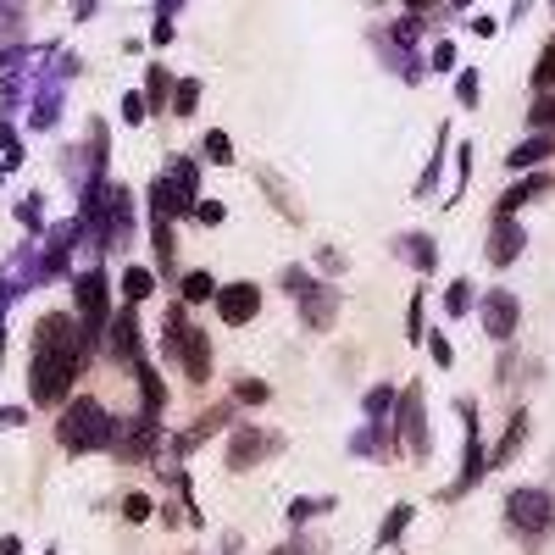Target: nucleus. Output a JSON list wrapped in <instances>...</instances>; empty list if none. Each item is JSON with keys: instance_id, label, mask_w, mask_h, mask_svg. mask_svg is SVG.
<instances>
[{"instance_id": "ddd939ff", "label": "nucleus", "mask_w": 555, "mask_h": 555, "mask_svg": "<svg viewBox=\"0 0 555 555\" xmlns=\"http://www.w3.org/2000/svg\"><path fill=\"white\" fill-rule=\"evenodd\" d=\"M522 255V228L511 217H495V234H488V267H511Z\"/></svg>"}, {"instance_id": "a19ab883", "label": "nucleus", "mask_w": 555, "mask_h": 555, "mask_svg": "<svg viewBox=\"0 0 555 555\" xmlns=\"http://www.w3.org/2000/svg\"><path fill=\"white\" fill-rule=\"evenodd\" d=\"M94 6H101V0H78V12H73V17H78V22H84V17H94Z\"/></svg>"}, {"instance_id": "bb28decb", "label": "nucleus", "mask_w": 555, "mask_h": 555, "mask_svg": "<svg viewBox=\"0 0 555 555\" xmlns=\"http://www.w3.org/2000/svg\"><path fill=\"white\" fill-rule=\"evenodd\" d=\"M550 84H555V40H550V45H544V56H539V67H533V89H539V94H544V89H550Z\"/></svg>"}, {"instance_id": "20e7f679", "label": "nucleus", "mask_w": 555, "mask_h": 555, "mask_svg": "<svg viewBox=\"0 0 555 555\" xmlns=\"http://www.w3.org/2000/svg\"><path fill=\"white\" fill-rule=\"evenodd\" d=\"M167 350H184L178 362H184V372L194 378V383H206L211 378V339L201 334V328H189V317H184V306H173L167 311V339H161Z\"/></svg>"}, {"instance_id": "de8ad7c7", "label": "nucleus", "mask_w": 555, "mask_h": 555, "mask_svg": "<svg viewBox=\"0 0 555 555\" xmlns=\"http://www.w3.org/2000/svg\"><path fill=\"white\" fill-rule=\"evenodd\" d=\"M50 555H56V550H50Z\"/></svg>"}, {"instance_id": "a211bd4d", "label": "nucleus", "mask_w": 555, "mask_h": 555, "mask_svg": "<svg viewBox=\"0 0 555 555\" xmlns=\"http://www.w3.org/2000/svg\"><path fill=\"white\" fill-rule=\"evenodd\" d=\"M150 295H156V273H150V267H128V273H122V300L139 306V300H150Z\"/></svg>"}, {"instance_id": "0eeeda50", "label": "nucleus", "mask_w": 555, "mask_h": 555, "mask_svg": "<svg viewBox=\"0 0 555 555\" xmlns=\"http://www.w3.org/2000/svg\"><path fill=\"white\" fill-rule=\"evenodd\" d=\"M283 289H289V295H300V306H306V322H311V328H328V322H334V311H339V295H334V289L311 283V278H306V273H295V267L283 273Z\"/></svg>"}, {"instance_id": "72a5a7b5", "label": "nucleus", "mask_w": 555, "mask_h": 555, "mask_svg": "<svg viewBox=\"0 0 555 555\" xmlns=\"http://www.w3.org/2000/svg\"><path fill=\"white\" fill-rule=\"evenodd\" d=\"M428 350H434V362H439V367H450V362H455V350H450V339H444V334H428Z\"/></svg>"}, {"instance_id": "6e6552de", "label": "nucleus", "mask_w": 555, "mask_h": 555, "mask_svg": "<svg viewBox=\"0 0 555 555\" xmlns=\"http://www.w3.org/2000/svg\"><path fill=\"white\" fill-rule=\"evenodd\" d=\"M455 416L467 422V455H461V478H455V488H450V495H467V488L483 478L488 455H483V444H478V411H472V400H455Z\"/></svg>"}, {"instance_id": "4be33fe9", "label": "nucleus", "mask_w": 555, "mask_h": 555, "mask_svg": "<svg viewBox=\"0 0 555 555\" xmlns=\"http://www.w3.org/2000/svg\"><path fill=\"white\" fill-rule=\"evenodd\" d=\"M184 300H217V278L211 273H189L184 278Z\"/></svg>"}, {"instance_id": "79ce46f5", "label": "nucleus", "mask_w": 555, "mask_h": 555, "mask_svg": "<svg viewBox=\"0 0 555 555\" xmlns=\"http://www.w3.org/2000/svg\"><path fill=\"white\" fill-rule=\"evenodd\" d=\"M428 6H434V0H406V12H411V17H422Z\"/></svg>"}, {"instance_id": "4468645a", "label": "nucleus", "mask_w": 555, "mask_h": 555, "mask_svg": "<svg viewBox=\"0 0 555 555\" xmlns=\"http://www.w3.org/2000/svg\"><path fill=\"white\" fill-rule=\"evenodd\" d=\"M273 450H278L273 434H250V428H239V434H234V450H228V467H234V472H239V467H255L261 455H273Z\"/></svg>"}, {"instance_id": "1a4fd4ad", "label": "nucleus", "mask_w": 555, "mask_h": 555, "mask_svg": "<svg viewBox=\"0 0 555 555\" xmlns=\"http://www.w3.org/2000/svg\"><path fill=\"white\" fill-rule=\"evenodd\" d=\"M395 411H400V439L416 450V455H428V422H422V383H411L406 395L395 400Z\"/></svg>"}, {"instance_id": "7ed1b4c3", "label": "nucleus", "mask_w": 555, "mask_h": 555, "mask_svg": "<svg viewBox=\"0 0 555 555\" xmlns=\"http://www.w3.org/2000/svg\"><path fill=\"white\" fill-rule=\"evenodd\" d=\"M194 206H201V161L173 156L167 173L150 184V211L173 222V217H194Z\"/></svg>"}, {"instance_id": "4c0bfd02", "label": "nucleus", "mask_w": 555, "mask_h": 555, "mask_svg": "<svg viewBox=\"0 0 555 555\" xmlns=\"http://www.w3.org/2000/svg\"><path fill=\"white\" fill-rule=\"evenodd\" d=\"M411 339H422V289L411 295Z\"/></svg>"}, {"instance_id": "aec40b11", "label": "nucleus", "mask_w": 555, "mask_h": 555, "mask_svg": "<svg viewBox=\"0 0 555 555\" xmlns=\"http://www.w3.org/2000/svg\"><path fill=\"white\" fill-rule=\"evenodd\" d=\"M167 89H178V84L167 78V67H150V73H145V101H150L156 112H161V106H167V101H173V94H167Z\"/></svg>"}, {"instance_id": "f257e3e1", "label": "nucleus", "mask_w": 555, "mask_h": 555, "mask_svg": "<svg viewBox=\"0 0 555 555\" xmlns=\"http://www.w3.org/2000/svg\"><path fill=\"white\" fill-rule=\"evenodd\" d=\"M84 367V339L73 334L67 317H45L34 328V367H28V389H34V400H61L67 395V383L78 378Z\"/></svg>"}, {"instance_id": "412c9836", "label": "nucleus", "mask_w": 555, "mask_h": 555, "mask_svg": "<svg viewBox=\"0 0 555 555\" xmlns=\"http://www.w3.org/2000/svg\"><path fill=\"white\" fill-rule=\"evenodd\" d=\"M472 306H478V295H472V283H467V278H455V283L444 289V311H450V317H467Z\"/></svg>"}, {"instance_id": "37998d69", "label": "nucleus", "mask_w": 555, "mask_h": 555, "mask_svg": "<svg viewBox=\"0 0 555 555\" xmlns=\"http://www.w3.org/2000/svg\"><path fill=\"white\" fill-rule=\"evenodd\" d=\"M156 6H161V17H173V12L184 6V0H156Z\"/></svg>"}, {"instance_id": "b1692460", "label": "nucleus", "mask_w": 555, "mask_h": 555, "mask_svg": "<svg viewBox=\"0 0 555 555\" xmlns=\"http://www.w3.org/2000/svg\"><path fill=\"white\" fill-rule=\"evenodd\" d=\"M194 101H201V78H178V94H173V112H178V117H189V112H194Z\"/></svg>"}, {"instance_id": "f03ea898", "label": "nucleus", "mask_w": 555, "mask_h": 555, "mask_svg": "<svg viewBox=\"0 0 555 555\" xmlns=\"http://www.w3.org/2000/svg\"><path fill=\"white\" fill-rule=\"evenodd\" d=\"M56 439L67 444L73 455H89V450H112L117 444V422L101 400H73L56 422Z\"/></svg>"}, {"instance_id": "f704fd0d", "label": "nucleus", "mask_w": 555, "mask_h": 555, "mask_svg": "<svg viewBox=\"0 0 555 555\" xmlns=\"http://www.w3.org/2000/svg\"><path fill=\"white\" fill-rule=\"evenodd\" d=\"M145 94H128V101H122V122H145Z\"/></svg>"}, {"instance_id": "58836bf2", "label": "nucleus", "mask_w": 555, "mask_h": 555, "mask_svg": "<svg viewBox=\"0 0 555 555\" xmlns=\"http://www.w3.org/2000/svg\"><path fill=\"white\" fill-rule=\"evenodd\" d=\"M273 555H317V544H311V539H295V544H283V550H273Z\"/></svg>"}, {"instance_id": "393cba45", "label": "nucleus", "mask_w": 555, "mask_h": 555, "mask_svg": "<svg viewBox=\"0 0 555 555\" xmlns=\"http://www.w3.org/2000/svg\"><path fill=\"white\" fill-rule=\"evenodd\" d=\"M389 411H395V389H383V383H378V389H367V416H372V422H383Z\"/></svg>"}, {"instance_id": "a18cd8bd", "label": "nucleus", "mask_w": 555, "mask_h": 555, "mask_svg": "<svg viewBox=\"0 0 555 555\" xmlns=\"http://www.w3.org/2000/svg\"><path fill=\"white\" fill-rule=\"evenodd\" d=\"M222 555H239V544H228V550H222Z\"/></svg>"}, {"instance_id": "7c9ffc66", "label": "nucleus", "mask_w": 555, "mask_h": 555, "mask_svg": "<svg viewBox=\"0 0 555 555\" xmlns=\"http://www.w3.org/2000/svg\"><path fill=\"white\" fill-rule=\"evenodd\" d=\"M206 161H217V167H228V161H234V145H228V134H206Z\"/></svg>"}, {"instance_id": "6ab92c4d", "label": "nucleus", "mask_w": 555, "mask_h": 555, "mask_svg": "<svg viewBox=\"0 0 555 555\" xmlns=\"http://www.w3.org/2000/svg\"><path fill=\"white\" fill-rule=\"evenodd\" d=\"M400 255H411L416 261V273L428 278L434 273V261H439V250H434V239H422V234H411V239H400Z\"/></svg>"}, {"instance_id": "49530a36", "label": "nucleus", "mask_w": 555, "mask_h": 555, "mask_svg": "<svg viewBox=\"0 0 555 555\" xmlns=\"http://www.w3.org/2000/svg\"><path fill=\"white\" fill-rule=\"evenodd\" d=\"M0 12H6V0H0Z\"/></svg>"}, {"instance_id": "39448f33", "label": "nucleus", "mask_w": 555, "mask_h": 555, "mask_svg": "<svg viewBox=\"0 0 555 555\" xmlns=\"http://www.w3.org/2000/svg\"><path fill=\"white\" fill-rule=\"evenodd\" d=\"M73 295H78V339H84V350H94L112 322L106 317V273H84Z\"/></svg>"}, {"instance_id": "dca6fc26", "label": "nucleus", "mask_w": 555, "mask_h": 555, "mask_svg": "<svg viewBox=\"0 0 555 555\" xmlns=\"http://www.w3.org/2000/svg\"><path fill=\"white\" fill-rule=\"evenodd\" d=\"M134 372H139V395H145V416L156 422V416H161V406H167V383L156 378V367H150V362H139Z\"/></svg>"}, {"instance_id": "c756f323", "label": "nucleus", "mask_w": 555, "mask_h": 555, "mask_svg": "<svg viewBox=\"0 0 555 555\" xmlns=\"http://www.w3.org/2000/svg\"><path fill=\"white\" fill-rule=\"evenodd\" d=\"M522 428H528V416L516 411V422L506 428V439H500V450H495V461H511V455H516V439H522Z\"/></svg>"}, {"instance_id": "ea45409f", "label": "nucleus", "mask_w": 555, "mask_h": 555, "mask_svg": "<svg viewBox=\"0 0 555 555\" xmlns=\"http://www.w3.org/2000/svg\"><path fill=\"white\" fill-rule=\"evenodd\" d=\"M0 555H22V539H17V533H6V539H0Z\"/></svg>"}, {"instance_id": "473e14b6", "label": "nucleus", "mask_w": 555, "mask_h": 555, "mask_svg": "<svg viewBox=\"0 0 555 555\" xmlns=\"http://www.w3.org/2000/svg\"><path fill=\"white\" fill-rule=\"evenodd\" d=\"M428 61H434V67H439V73H450V67H455V45H450V40H439Z\"/></svg>"}, {"instance_id": "a878e982", "label": "nucleus", "mask_w": 555, "mask_h": 555, "mask_svg": "<svg viewBox=\"0 0 555 555\" xmlns=\"http://www.w3.org/2000/svg\"><path fill=\"white\" fill-rule=\"evenodd\" d=\"M533 128H539V134H555V94L550 89L533 101Z\"/></svg>"}, {"instance_id": "2f4dec72", "label": "nucleus", "mask_w": 555, "mask_h": 555, "mask_svg": "<svg viewBox=\"0 0 555 555\" xmlns=\"http://www.w3.org/2000/svg\"><path fill=\"white\" fill-rule=\"evenodd\" d=\"M122 516H128V522H145V516H150V495H128V500H122Z\"/></svg>"}, {"instance_id": "f3484780", "label": "nucleus", "mask_w": 555, "mask_h": 555, "mask_svg": "<svg viewBox=\"0 0 555 555\" xmlns=\"http://www.w3.org/2000/svg\"><path fill=\"white\" fill-rule=\"evenodd\" d=\"M555 150V134H533V139H522L511 156H506V167H533V161H544Z\"/></svg>"}, {"instance_id": "c85d7f7f", "label": "nucleus", "mask_w": 555, "mask_h": 555, "mask_svg": "<svg viewBox=\"0 0 555 555\" xmlns=\"http://www.w3.org/2000/svg\"><path fill=\"white\" fill-rule=\"evenodd\" d=\"M234 400L261 406V400H267V383H261V378H239V383H234Z\"/></svg>"}, {"instance_id": "2eb2a0df", "label": "nucleus", "mask_w": 555, "mask_h": 555, "mask_svg": "<svg viewBox=\"0 0 555 555\" xmlns=\"http://www.w3.org/2000/svg\"><path fill=\"white\" fill-rule=\"evenodd\" d=\"M544 189H555V173H528L522 184H511L506 194H500V206H495V217H511L516 206H528V201H539Z\"/></svg>"}, {"instance_id": "423d86ee", "label": "nucleus", "mask_w": 555, "mask_h": 555, "mask_svg": "<svg viewBox=\"0 0 555 555\" xmlns=\"http://www.w3.org/2000/svg\"><path fill=\"white\" fill-rule=\"evenodd\" d=\"M506 516H511L516 533H544L555 522V495H550V488H511Z\"/></svg>"}, {"instance_id": "9b49d317", "label": "nucleus", "mask_w": 555, "mask_h": 555, "mask_svg": "<svg viewBox=\"0 0 555 555\" xmlns=\"http://www.w3.org/2000/svg\"><path fill=\"white\" fill-rule=\"evenodd\" d=\"M483 334L488 339H511L516 334V295H506V289L483 295Z\"/></svg>"}, {"instance_id": "9d476101", "label": "nucleus", "mask_w": 555, "mask_h": 555, "mask_svg": "<svg viewBox=\"0 0 555 555\" xmlns=\"http://www.w3.org/2000/svg\"><path fill=\"white\" fill-rule=\"evenodd\" d=\"M217 311H222V322H250L255 311H261V289L255 283H222L217 289Z\"/></svg>"}, {"instance_id": "5701e85b", "label": "nucleus", "mask_w": 555, "mask_h": 555, "mask_svg": "<svg viewBox=\"0 0 555 555\" xmlns=\"http://www.w3.org/2000/svg\"><path fill=\"white\" fill-rule=\"evenodd\" d=\"M406 522H411V506H395V511L383 516V528H378V544H395L406 533Z\"/></svg>"}, {"instance_id": "f8f14e48", "label": "nucleus", "mask_w": 555, "mask_h": 555, "mask_svg": "<svg viewBox=\"0 0 555 555\" xmlns=\"http://www.w3.org/2000/svg\"><path fill=\"white\" fill-rule=\"evenodd\" d=\"M112 350H117V362H128V367H139V322H134V306H122V311H112Z\"/></svg>"}, {"instance_id": "e433bc0d", "label": "nucleus", "mask_w": 555, "mask_h": 555, "mask_svg": "<svg viewBox=\"0 0 555 555\" xmlns=\"http://www.w3.org/2000/svg\"><path fill=\"white\" fill-rule=\"evenodd\" d=\"M194 217H201L206 228H211V222H222V201H201V206H194Z\"/></svg>"}, {"instance_id": "c9c22d12", "label": "nucleus", "mask_w": 555, "mask_h": 555, "mask_svg": "<svg viewBox=\"0 0 555 555\" xmlns=\"http://www.w3.org/2000/svg\"><path fill=\"white\" fill-rule=\"evenodd\" d=\"M17 222L22 228H40V194H28V201L17 206Z\"/></svg>"}, {"instance_id": "c03bdc74", "label": "nucleus", "mask_w": 555, "mask_h": 555, "mask_svg": "<svg viewBox=\"0 0 555 555\" xmlns=\"http://www.w3.org/2000/svg\"><path fill=\"white\" fill-rule=\"evenodd\" d=\"M450 6H461V12H467V6H472V0H450Z\"/></svg>"}, {"instance_id": "cd10ccee", "label": "nucleus", "mask_w": 555, "mask_h": 555, "mask_svg": "<svg viewBox=\"0 0 555 555\" xmlns=\"http://www.w3.org/2000/svg\"><path fill=\"white\" fill-rule=\"evenodd\" d=\"M455 101H461V106H478V67L455 73Z\"/></svg>"}]
</instances>
